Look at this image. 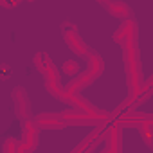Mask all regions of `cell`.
<instances>
[{
    "instance_id": "1",
    "label": "cell",
    "mask_w": 153,
    "mask_h": 153,
    "mask_svg": "<svg viewBox=\"0 0 153 153\" xmlns=\"http://www.w3.org/2000/svg\"><path fill=\"white\" fill-rule=\"evenodd\" d=\"M108 7H110V13H112V15H115V16H119V18H124V16H128V15H130L128 6H126V4H123V2H112Z\"/></svg>"
}]
</instances>
